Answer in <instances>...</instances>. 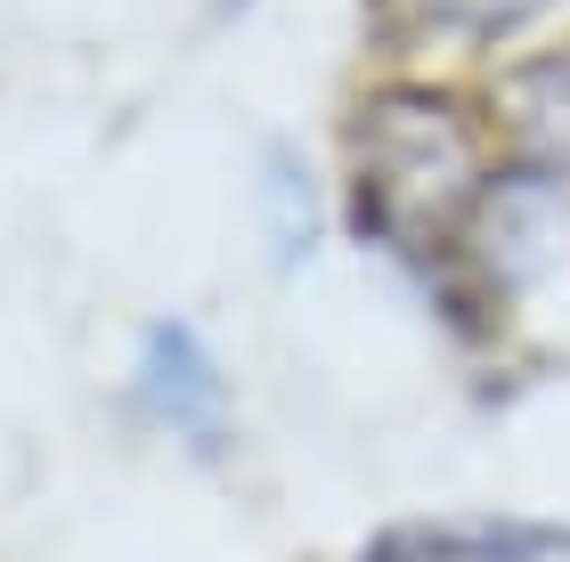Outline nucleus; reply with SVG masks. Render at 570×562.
I'll return each mask as SVG.
<instances>
[{
	"label": "nucleus",
	"mask_w": 570,
	"mask_h": 562,
	"mask_svg": "<svg viewBox=\"0 0 570 562\" xmlns=\"http://www.w3.org/2000/svg\"><path fill=\"white\" fill-rule=\"evenodd\" d=\"M358 213L416 262L473 220V131L449 98L383 90L358 115Z\"/></svg>",
	"instance_id": "obj_1"
},
{
	"label": "nucleus",
	"mask_w": 570,
	"mask_h": 562,
	"mask_svg": "<svg viewBox=\"0 0 570 562\" xmlns=\"http://www.w3.org/2000/svg\"><path fill=\"white\" fill-rule=\"evenodd\" d=\"M139 407L155 424L188 432L196 448H220L228 432V383L213 367V343L179 318H155L147 326V351H139Z\"/></svg>",
	"instance_id": "obj_2"
},
{
	"label": "nucleus",
	"mask_w": 570,
	"mask_h": 562,
	"mask_svg": "<svg viewBox=\"0 0 570 562\" xmlns=\"http://www.w3.org/2000/svg\"><path fill=\"white\" fill-rule=\"evenodd\" d=\"M498 115L522 171L538 180H570V49H547V58L513 66L498 82Z\"/></svg>",
	"instance_id": "obj_3"
},
{
	"label": "nucleus",
	"mask_w": 570,
	"mask_h": 562,
	"mask_svg": "<svg viewBox=\"0 0 570 562\" xmlns=\"http://www.w3.org/2000/svg\"><path fill=\"white\" fill-rule=\"evenodd\" d=\"M416 9L440 17V24H464V33H505V24H522L547 0H416Z\"/></svg>",
	"instance_id": "obj_4"
},
{
	"label": "nucleus",
	"mask_w": 570,
	"mask_h": 562,
	"mask_svg": "<svg viewBox=\"0 0 570 562\" xmlns=\"http://www.w3.org/2000/svg\"><path fill=\"white\" fill-rule=\"evenodd\" d=\"M367 562H432V554H424V539H383Z\"/></svg>",
	"instance_id": "obj_5"
}]
</instances>
